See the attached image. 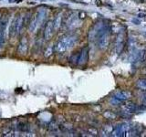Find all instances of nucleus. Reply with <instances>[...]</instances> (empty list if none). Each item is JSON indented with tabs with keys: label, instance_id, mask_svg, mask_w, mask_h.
Instances as JSON below:
<instances>
[{
	"label": "nucleus",
	"instance_id": "f257e3e1",
	"mask_svg": "<svg viewBox=\"0 0 146 137\" xmlns=\"http://www.w3.org/2000/svg\"><path fill=\"white\" fill-rule=\"evenodd\" d=\"M77 41V37L75 36H65L58 41L56 45V51L58 53H64L70 48H72Z\"/></svg>",
	"mask_w": 146,
	"mask_h": 137
},
{
	"label": "nucleus",
	"instance_id": "f03ea898",
	"mask_svg": "<svg viewBox=\"0 0 146 137\" xmlns=\"http://www.w3.org/2000/svg\"><path fill=\"white\" fill-rule=\"evenodd\" d=\"M47 16V9L44 7L39 8L38 11L36 12L35 16L32 18V20L29 23V30L32 33H35L36 29L43 24L45 20V17Z\"/></svg>",
	"mask_w": 146,
	"mask_h": 137
},
{
	"label": "nucleus",
	"instance_id": "7ed1b4c3",
	"mask_svg": "<svg viewBox=\"0 0 146 137\" xmlns=\"http://www.w3.org/2000/svg\"><path fill=\"white\" fill-rule=\"evenodd\" d=\"M110 38H111L110 30L107 29L106 27L103 26L102 27V29L100 30L98 36H97L99 48L102 49H107V47L109 46V42H110Z\"/></svg>",
	"mask_w": 146,
	"mask_h": 137
},
{
	"label": "nucleus",
	"instance_id": "20e7f679",
	"mask_svg": "<svg viewBox=\"0 0 146 137\" xmlns=\"http://www.w3.org/2000/svg\"><path fill=\"white\" fill-rule=\"evenodd\" d=\"M7 19L5 18H0V49H2L5 42H6V32L7 29Z\"/></svg>",
	"mask_w": 146,
	"mask_h": 137
},
{
	"label": "nucleus",
	"instance_id": "39448f33",
	"mask_svg": "<svg viewBox=\"0 0 146 137\" xmlns=\"http://www.w3.org/2000/svg\"><path fill=\"white\" fill-rule=\"evenodd\" d=\"M124 43H125L124 32H120L116 39V42H115V50H116L117 54H120L122 51V49L124 47Z\"/></svg>",
	"mask_w": 146,
	"mask_h": 137
},
{
	"label": "nucleus",
	"instance_id": "423d86ee",
	"mask_svg": "<svg viewBox=\"0 0 146 137\" xmlns=\"http://www.w3.org/2000/svg\"><path fill=\"white\" fill-rule=\"evenodd\" d=\"M54 25H53V20H48L47 22L44 29V39L46 40H49L53 37L54 34Z\"/></svg>",
	"mask_w": 146,
	"mask_h": 137
},
{
	"label": "nucleus",
	"instance_id": "0eeeda50",
	"mask_svg": "<svg viewBox=\"0 0 146 137\" xmlns=\"http://www.w3.org/2000/svg\"><path fill=\"white\" fill-rule=\"evenodd\" d=\"M27 50H29V39H27L26 37L22 38L18 43V47H17V52L19 55H26L27 53Z\"/></svg>",
	"mask_w": 146,
	"mask_h": 137
},
{
	"label": "nucleus",
	"instance_id": "6e6552de",
	"mask_svg": "<svg viewBox=\"0 0 146 137\" xmlns=\"http://www.w3.org/2000/svg\"><path fill=\"white\" fill-rule=\"evenodd\" d=\"M88 59H89V49L88 48H84L79 54H78L77 64L80 66L84 65V64H86V62L88 61Z\"/></svg>",
	"mask_w": 146,
	"mask_h": 137
},
{
	"label": "nucleus",
	"instance_id": "1a4fd4ad",
	"mask_svg": "<svg viewBox=\"0 0 146 137\" xmlns=\"http://www.w3.org/2000/svg\"><path fill=\"white\" fill-rule=\"evenodd\" d=\"M131 127L128 124H121L120 126H118L115 130L113 131V135L115 136H121V135H127V134L130 132Z\"/></svg>",
	"mask_w": 146,
	"mask_h": 137
},
{
	"label": "nucleus",
	"instance_id": "9d476101",
	"mask_svg": "<svg viewBox=\"0 0 146 137\" xmlns=\"http://www.w3.org/2000/svg\"><path fill=\"white\" fill-rule=\"evenodd\" d=\"M131 96H132V93L130 90H120L115 93L114 99L120 100V102H122V100H129L130 98H131Z\"/></svg>",
	"mask_w": 146,
	"mask_h": 137
},
{
	"label": "nucleus",
	"instance_id": "9b49d317",
	"mask_svg": "<svg viewBox=\"0 0 146 137\" xmlns=\"http://www.w3.org/2000/svg\"><path fill=\"white\" fill-rule=\"evenodd\" d=\"M145 59V51L143 49L137 50L136 54L134 55L133 59H131V61L133 62L135 65H140L141 63H143Z\"/></svg>",
	"mask_w": 146,
	"mask_h": 137
},
{
	"label": "nucleus",
	"instance_id": "f8f14e48",
	"mask_svg": "<svg viewBox=\"0 0 146 137\" xmlns=\"http://www.w3.org/2000/svg\"><path fill=\"white\" fill-rule=\"evenodd\" d=\"M25 19H26V17L23 16V15H19V16L17 17V23H16L17 29H16V34H20L21 33L23 27H24V26H25Z\"/></svg>",
	"mask_w": 146,
	"mask_h": 137
},
{
	"label": "nucleus",
	"instance_id": "ddd939ff",
	"mask_svg": "<svg viewBox=\"0 0 146 137\" xmlns=\"http://www.w3.org/2000/svg\"><path fill=\"white\" fill-rule=\"evenodd\" d=\"M16 23H17V17H12L11 21L7 24V32L10 37H14L16 35Z\"/></svg>",
	"mask_w": 146,
	"mask_h": 137
},
{
	"label": "nucleus",
	"instance_id": "4468645a",
	"mask_svg": "<svg viewBox=\"0 0 146 137\" xmlns=\"http://www.w3.org/2000/svg\"><path fill=\"white\" fill-rule=\"evenodd\" d=\"M122 108L126 112H129V113H133V112L141 111V108L139 106H137L134 103H126L123 105Z\"/></svg>",
	"mask_w": 146,
	"mask_h": 137
},
{
	"label": "nucleus",
	"instance_id": "2eb2a0df",
	"mask_svg": "<svg viewBox=\"0 0 146 137\" xmlns=\"http://www.w3.org/2000/svg\"><path fill=\"white\" fill-rule=\"evenodd\" d=\"M61 22H62V15L61 14H58V15L56 17V18L53 21V25H54V29L58 30L61 26Z\"/></svg>",
	"mask_w": 146,
	"mask_h": 137
},
{
	"label": "nucleus",
	"instance_id": "dca6fc26",
	"mask_svg": "<svg viewBox=\"0 0 146 137\" xmlns=\"http://www.w3.org/2000/svg\"><path fill=\"white\" fill-rule=\"evenodd\" d=\"M136 87L141 90H146V79H140L136 82Z\"/></svg>",
	"mask_w": 146,
	"mask_h": 137
},
{
	"label": "nucleus",
	"instance_id": "f3484780",
	"mask_svg": "<svg viewBox=\"0 0 146 137\" xmlns=\"http://www.w3.org/2000/svg\"><path fill=\"white\" fill-rule=\"evenodd\" d=\"M52 53H53V49L51 46H48L45 50V57H49Z\"/></svg>",
	"mask_w": 146,
	"mask_h": 137
}]
</instances>
